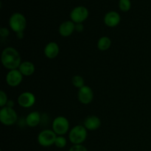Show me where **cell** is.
I'll use <instances>...</instances> for the list:
<instances>
[{"label":"cell","mask_w":151,"mask_h":151,"mask_svg":"<svg viewBox=\"0 0 151 151\" xmlns=\"http://www.w3.org/2000/svg\"><path fill=\"white\" fill-rule=\"evenodd\" d=\"M59 52H60V47L58 44L55 41L49 42L44 47V55L48 59H55L58 57Z\"/></svg>","instance_id":"5bb4252c"},{"label":"cell","mask_w":151,"mask_h":151,"mask_svg":"<svg viewBox=\"0 0 151 151\" xmlns=\"http://www.w3.org/2000/svg\"><path fill=\"white\" fill-rule=\"evenodd\" d=\"M23 75L18 69L9 70L5 77L6 83L10 87H16L22 83Z\"/></svg>","instance_id":"30bf717a"},{"label":"cell","mask_w":151,"mask_h":151,"mask_svg":"<svg viewBox=\"0 0 151 151\" xmlns=\"http://www.w3.org/2000/svg\"><path fill=\"white\" fill-rule=\"evenodd\" d=\"M1 64L8 70L19 69L22 63V58L19 51L13 47H7L3 50L1 55Z\"/></svg>","instance_id":"6da1fadb"},{"label":"cell","mask_w":151,"mask_h":151,"mask_svg":"<svg viewBox=\"0 0 151 151\" xmlns=\"http://www.w3.org/2000/svg\"><path fill=\"white\" fill-rule=\"evenodd\" d=\"M83 126L86 128L87 131H96L101 126V120L98 116L95 115L88 116L84 120Z\"/></svg>","instance_id":"4fadbf2b"},{"label":"cell","mask_w":151,"mask_h":151,"mask_svg":"<svg viewBox=\"0 0 151 151\" xmlns=\"http://www.w3.org/2000/svg\"><path fill=\"white\" fill-rule=\"evenodd\" d=\"M16 37H17L18 39H22L24 38V32L16 33Z\"/></svg>","instance_id":"484cf974"},{"label":"cell","mask_w":151,"mask_h":151,"mask_svg":"<svg viewBox=\"0 0 151 151\" xmlns=\"http://www.w3.org/2000/svg\"><path fill=\"white\" fill-rule=\"evenodd\" d=\"M10 35V30L7 27L0 28V35L2 38H7Z\"/></svg>","instance_id":"603a6c76"},{"label":"cell","mask_w":151,"mask_h":151,"mask_svg":"<svg viewBox=\"0 0 151 151\" xmlns=\"http://www.w3.org/2000/svg\"><path fill=\"white\" fill-rule=\"evenodd\" d=\"M75 31V24L72 21L62 22L58 27V32L60 36L67 38L71 36Z\"/></svg>","instance_id":"8fae6325"},{"label":"cell","mask_w":151,"mask_h":151,"mask_svg":"<svg viewBox=\"0 0 151 151\" xmlns=\"http://www.w3.org/2000/svg\"><path fill=\"white\" fill-rule=\"evenodd\" d=\"M67 145V140L64 136H57L54 145L58 148H63Z\"/></svg>","instance_id":"d6986e66"},{"label":"cell","mask_w":151,"mask_h":151,"mask_svg":"<svg viewBox=\"0 0 151 151\" xmlns=\"http://www.w3.org/2000/svg\"><path fill=\"white\" fill-rule=\"evenodd\" d=\"M6 106H7V107H9V108H13L14 107V102L11 100H9L8 101H7ZM4 107H5V106H4Z\"/></svg>","instance_id":"d4e9b609"},{"label":"cell","mask_w":151,"mask_h":151,"mask_svg":"<svg viewBox=\"0 0 151 151\" xmlns=\"http://www.w3.org/2000/svg\"><path fill=\"white\" fill-rule=\"evenodd\" d=\"M119 7L122 12H128L131 7V1L130 0H119Z\"/></svg>","instance_id":"ffe728a7"},{"label":"cell","mask_w":151,"mask_h":151,"mask_svg":"<svg viewBox=\"0 0 151 151\" xmlns=\"http://www.w3.org/2000/svg\"><path fill=\"white\" fill-rule=\"evenodd\" d=\"M9 26L16 33L24 32L27 27L26 18L22 13H14L9 19Z\"/></svg>","instance_id":"3957f363"},{"label":"cell","mask_w":151,"mask_h":151,"mask_svg":"<svg viewBox=\"0 0 151 151\" xmlns=\"http://www.w3.org/2000/svg\"><path fill=\"white\" fill-rule=\"evenodd\" d=\"M56 137L57 135L52 130L44 129L38 134L37 140L41 147H48L55 144Z\"/></svg>","instance_id":"8992f818"},{"label":"cell","mask_w":151,"mask_h":151,"mask_svg":"<svg viewBox=\"0 0 151 151\" xmlns=\"http://www.w3.org/2000/svg\"><path fill=\"white\" fill-rule=\"evenodd\" d=\"M18 69L20 71L23 76L29 77L33 75L34 72H35V66L33 63L26 60L22 62Z\"/></svg>","instance_id":"2e32d148"},{"label":"cell","mask_w":151,"mask_h":151,"mask_svg":"<svg viewBox=\"0 0 151 151\" xmlns=\"http://www.w3.org/2000/svg\"><path fill=\"white\" fill-rule=\"evenodd\" d=\"M88 131L83 125H77L70 129L69 140L73 145H82L87 138Z\"/></svg>","instance_id":"7a4b0ae2"},{"label":"cell","mask_w":151,"mask_h":151,"mask_svg":"<svg viewBox=\"0 0 151 151\" xmlns=\"http://www.w3.org/2000/svg\"><path fill=\"white\" fill-rule=\"evenodd\" d=\"M41 120V114L38 111H32L27 115L25 118V123L30 128L38 126Z\"/></svg>","instance_id":"9a60e30c"},{"label":"cell","mask_w":151,"mask_h":151,"mask_svg":"<svg viewBox=\"0 0 151 151\" xmlns=\"http://www.w3.org/2000/svg\"><path fill=\"white\" fill-rule=\"evenodd\" d=\"M18 104L24 109H29L35 103V96L30 91H24L18 97Z\"/></svg>","instance_id":"ba28073f"},{"label":"cell","mask_w":151,"mask_h":151,"mask_svg":"<svg viewBox=\"0 0 151 151\" xmlns=\"http://www.w3.org/2000/svg\"><path fill=\"white\" fill-rule=\"evenodd\" d=\"M78 99L83 105L90 104L94 99V91L88 86H84L78 89Z\"/></svg>","instance_id":"9c48e42d"},{"label":"cell","mask_w":151,"mask_h":151,"mask_svg":"<svg viewBox=\"0 0 151 151\" xmlns=\"http://www.w3.org/2000/svg\"><path fill=\"white\" fill-rule=\"evenodd\" d=\"M18 120V114L13 108H1L0 110V122L5 126H11L16 123Z\"/></svg>","instance_id":"277c9868"},{"label":"cell","mask_w":151,"mask_h":151,"mask_svg":"<svg viewBox=\"0 0 151 151\" xmlns=\"http://www.w3.org/2000/svg\"><path fill=\"white\" fill-rule=\"evenodd\" d=\"M84 30V26L82 23L75 24V31L78 32H82Z\"/></svg>","instance_id":"cb8c5ba5"},{"label":"cell","mask_w":151,"mask_h":151,"mask_svg":"<svg viewBox=\"0 0 151 151\" xmlns=\"http://www.w3.org/2000/svg\"><path fill=\"white\" fill-rule=\"evenodd\" d=\"M69 151H88V150L83 145H73L69 149Z\"/></svg>","instance_id":"7402d4cb"},{"label":"cell","mask_w":151,"mask_h":151,"mask_svg":"<svg viewBox=\"0 0 151 151\" xmlns=\"http://www.w3.org/2000/svg\"><path fill=\"white\" fill-rule=\"evenodd\" d=\"M104 24L109 27H115L120 23V15L116 11H109L105 15Z\"/></svg>","instance_id":"7c38bea8"},{"label":"cell","mask_w":151,"mask_h":151,"mask_svg":"<svg viewBox=\"0 0 151 151\" xmlns=\"http://www.w3.org/2000/svg\"><path fill=\"white\" fill-rule=\"evenodd\" d=\"M8 97H7V94L4 91H0V106L1 108L4 107L7 105V101H8Z\"/></svg>","instance_id":"44dd1931"},{"label":"cell","mask_w":151,"mask_h":151,"mask_svg":"<svg viewBox=\"0 0 151 151\" xmlns=\"http://www.w3.org/2000/svg\"><path fill=\"white\" fill-rule=\"evenodd\" d=\"M111 40L108 36H102L97 41V47L100 51H107L111 47Z\"/></svg>","instance_id":"e0dca14e"},{"label":"cell","mask_w":151,"mask_h":151,"mask_svg":"<svg viewBox=\"0 0 151 151\" xmlns=\"http://www.w3.org/2000/svg\"><path fill=\"white\" fill-rule=\"evenodd\" d=\"M72 83L75 88H78L79 89L85 86V81H84V78L81 75H75L72 78Z\"/></svg>","instance_id":"ac0fdd59"},{"label":"cell","mask_w":151,"mask_h":151,"mask_svg":"<svg viewBox=\"0 0 151 151\" xmlns=\"http://www.w3.org/2000/svg\"><path fill=\"white\" fill-rule=\"evenodd\" d=\"M88 15L89 13L86 7L84 6H78L71 11L70 19L75 24L83 23L88 19Z\"/></svg>","instance_id":"52a82bcc"},{"label":"cell","mask_w":151,"mask_h":151,"mask_svg":"<svg viewBox=\"0 0 151 151\" xmlns=\"http://www.w3.org/2000/svg\"><path fill=\"white\" fill-rule=\"evenodd\" d=\"M69 122L66 117L63 116H56L52 124V130L57 136H64L69 131Z\"/></svg>","instance_id":"5b68a950"}]
</instances>
